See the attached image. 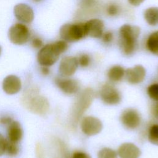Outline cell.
Here are the masks:
<instances>
[{
	"label": "cell",
	"instance_id": "cell-1",
	"mask_svg": "<svg viewBox=\"0 0 158 158\" xmlns=\"http://www.w3.org/2000/svg\"><path fill=\"white\" fill-rule=\"evenodd\" d=\"M22 102L29 111L38 115H45L49 109V103L44 96L40 94L36 86H30L23 93Z\"/></svg>",
	"mask_w": 158,
	"mask_h": 158
},
{
	"label": "cell",
	"instance_id": "cell-2",
	"mask_svg": "<svg viewBox=\"0 0 158 158\" xmlns=\"http://www.w3.org/2000/svg\"><path fill=\"white\" fill-rule=\"evenodd\" d=\"M140 33L141 30L136 25L127 23L120 27L118 30V45L123 54L131 56L135 52Z\"/></svg>",
	"mask_w": 158,
	"mask_h": 158
},
{
	"label": "cell",
	"instance_id": "cell-3",
	"mask_svg": "<svg viewBox=\"0 0 158 158\" xmlns=\"http://www.w3.org/2000/svg\"><path fill=\"white\" fill-rule=\"evenodd\" d=\"M68 49L67 42L62 40L43 46L37 54V61L41 66L50 67Z\"/></svg>",
	"mask_w": 158,
	"mask_h": 158
},
{
	"label": "cell",
	"instance_id": "cell-4",
	"mask_svg": "<svg viewBox=\"0 0 158 158\" xmlns=\"http://www.w3.org/2000/svg\"><path fill=\"white\" fill-rule=\"evenodd\" d=\"M94 96L93 90L89 88L85 89L78 94L72 111V120L75 125L91 105Z\"/></svg>",
	"mask_w": 158,
	"mask_h": 158
},
{
	"label": "cell",
	"instance_id": "cell-5",
	"mask_svg": "<svg viewBox=\"0 0 158 158\" xmlns=\"http://www.w3.org/2000/svg\"><path fill=\"white\" fill-rule=\"evenodd\" d=\"M59 35L67 42L78 41L86 36L85 22L64 24L60 28Z\"/></svg>",
	"mask_w": 158,
	"mask_h": 158
},
{
	"label": "cell",
	"instance_id": "cell-6",
	"mask_svg": "<svg viewBox=\"0 0 158 158\" xmlns=\"http://www.w3.org/2000/svg\"><path fill=\"white\" fill-rule=\"evenodd\" d=\"M10 41L16 45H23L30 39V31L28 27L22 23L14 24L9 30Z\"/></svg>",
	"mask_w": 158,
	"mask_h": 158
},
{
	"label": "cell",
	"instance_id": "cell-7",
	"mask_svg": "<svg viewBox=\"0 0 158 158\" xmlns=\"http://www.w3.org/2000/svg\"><path fill=\"white\" fill-rule=\"evenodd\" d=\"M120 122L129 130H135L141 124V118L138 110L132 108L125 109L120 115Z\"/></svg>",
	"mask_w": 158,
	"mask_h": 158
},
{
	"label": "cell",
	"instance_id": "cell-8",
	"mask_svg": "<svg viewBox=\"0 0 158 158\" xmlns=\"http://www.w3.org/2000/svg\"><path fill=\"white\" fill-rule=\"evenodd\" d=\"M100 98L103 102L108 105H116L122 99L120 91L115 86L108 83L104 85L101 87Z\"/></svg>",
	"mask_w": 158,
	"mask_h": 158
},
{
	"label": "cell",
	"instance_id": "cell-9",
	"mask_svg": "<svg viewBox=\"0 0 158 158\" xmlns=\"http://www.w3.org/2000/svg\"><path fill=\"white\" fill-rule=\"evenodd\" d=\"M81 130L87 136H94L98 134L102 128L101 121L93 116L84 117L81 121Z\"/></svg>",
	"mask_w": 158,
	"mask_h": 158
},
{
	"label": "cell",
	"instance_id": "cell-10",
	"mask_svg": "<svg viewBox=\"0 0 158 158\" xmlns=\"http://www.w3.org/2000/svg\"><path fill=\"white\" fill-rule=\"evenodd\" d=\"M54 82L56 86L67 94H73L80 90V85L79 82L73 78L57 77L54 79Z\"/></svg>",
	"mask_w": 158,
	"mask_h": 158
},
{
	"label": "cell",
	"instance_id": "cell-11",
	"mask_svg": "<svg viewBox=\"0 0 158 158\" xmlns=\"http://www.w3.org/2000/svg\"><path fill=\"white\" fill-rule=\"evenodd\" d=\"M77 58L73 56L64 57L59 65V72L62 77H69L73 75L78 68Z\"/></svg>",
	"mask_w": 158,
	"mask_h": 158
},
{
	"label": "cell",
	"instance_id": "cell-12",
	"mask_svg": "<svg viewBox=\"0 0 158 158\" xmlns=\"http://www.w3.org/2000/svg\"><path fill=\"white\" fill-rule=\"evenodd\" d=\"M14 14L16 19L22 23H30L34 19L32 8L23 3L17 4L14 9Z\"/></svg>",
	"mask_w": 158,
	"mask_h": 158
},
{
	"label": "cell",
	"instance_id": "cell-13",
	"mask_svg": "<svg viewBox=\"0 0 158 158\" xmlns=\"http://www.w3.org/2000/svg\"><path fill=\"white\" fill-rule=\"evenodd\" d=\"M86 36L94 38H99L104 33V25L99 19H91L85 22Z\"/></svg>",
	"mask_w": 158,
	"mask_h": 158
},
{
	"label": "cell",
	"instance_id": "cell-14",
	"mask_svg": "<svg viewBox=\"0 0 158 158\" xmlns=\"http://www.w3.org/2000/svg\"><path fill=\"white\" fill-rule=\"evenodd\" d=\"M3 91L8 94H15L22 89V81L20 78L14 75H9L2 81Z\"/></svg>",
	"mask_w": 158,
	"mask_h": 158
},
{
	"label": "cell",
	"instance_id": "cell-15",
	"mask_svg": "<svg viewBox=\"0 0 158 158\" xmlns=\"http://www.w3.org/2000/svg\"><path fill=\"white\" fill-rule=\"evenodd\" d=\"M126 79L131 84H138L142 82L146 77V70L141 65H136L125 70Z\"/></svg>",
	"mask_w": 158,
	"mask_h": 158
},
{
	"label": "cell",
	"instance_id": "cell-16",
	"mask_svg": "<svg viewBox=\"0 0 158 158\" xmlns=\"http://www.w3.org/2000/svg\"><path fill=\"white\" fill-rule=\"evenodd\" d=\"M117 155L120 158H139L141 156V151L135 144L125 143L119 146Z\"/></svg>",
	"mask_w": 158,
	"mask_h": 158
},
{
	"label": "cell",
	"instance_id": "cell-17",
	"mask_svg": "<svg viewBox=\"0 0 158 158\" xmlns=\"http://www.w3.org/2000/svg\"><path fill=\"white\" fill-rule=\"evenodd\" d=\"M7 136L9 141L18 143L23 137V130L20 123L13 120L7 127Z\"/></svg>",
	"mask_w": 158,
	"mask_h": 158
},
{
	"label": "cell",
	"instance_id": "cell-18",
	"mask_svg": "<svg viewBox=\"0 0 158 158\" xmlns=\"http://www.w3.org/2000/svg\"><path fill=\"white\" fill-rule=\"evenodd\" d=\"M143 17L145 21L151 26L158 25V7H149L144 10Z\"/></svg>",
	"mask_w": 158,
	"mask_h": 158
},
{
	"label": "cell",
	"instance_id": "cell-19",
	"mask_svg": "<svg viewBox=\"0 0 158 158\" xmlns=\"http://www.w3.org/2000/svg\"><path fill=\"white\" fill-rule=\"evenodd\" d=\"M125 75V70L123 67L115 65L111 67L107 72V77L110 81L118 82Z\"/></svg>",
	"mask_w": 158,
	"mask_h": 158
},
{
	"label": "cell",
	"instance_id": "cell-20",
	"mask_svg": "<svg viewBox=\"0 0 158 158\" xmlns=\"http://www.w3.org/2000/svg\"><path fill=\"white\" fill-rule=\"evenodd\" d=\"M145 45L149 52L158 56V30L151 33L148 36Z\"/></svg>",
	"mask_w": 158,
	"mask_h": 158
},
{
	"label": "cell",
	"instance_id": "cell-21",
	"mask_svg": "<svg viewBox=\"0 0 158 158\" xmlns=\"http://www.w3.org/2000/svg\"><path fill=\"white\" fill-rule=\"evenodd\" d=\"M148 138L149 142L158 146V123L150 125L148 131Z\"/></svg>",
	"mask_w": 158,
	"mask_h": 158
},
{
	"label": "cell",
	"instance_id": "cell-22",
	"mask_svg": "<svg viewBox=\"0 0 158 158\" xmlns=\"http://www.w3.org/2000/svg\"><path fill=\"white\" fill-rule=\"evenodd\" d=\"M19 151L20 148L18 143L7 141L6 149V153L7 154V156L10 157H15L19 154Z\"/></svg>",
	"mask_w": 158,
	"mask_h": 158
},
{
	"label": "cell",
	"instance_id": "cell-23",
	"mask_svg": "<svg viewBox=\"0 0 158 158\" xmlns=\"http://www.w3.org/2000/svg\"><path fill=\"white\" fill-rule=\"evenodd\" d=\"M98 158H118V155L114 150L109 148H104L98 152Z\"/></svg>",
	"mask_w": 158,
	"mask_h": 158
},
{
	"label": "cell",
	"instance_id": "cell-24",
	"mask_svg": "<svg viewBox=\"0 0 158 158\" xmlns=\"http://www.w3.org/2000/svg\"><path fill=\"white\" fill-rule=\"evenodd\" d=\"M147 93L151 99L158 101V83H154L149 85L147 88Z\"/></svg>",
	"mask_w": 158,
	"mask_h": 158
},
{
	"label": "cell",
	"instance_id": "cell-25",
	"mask_svg": "<svg viewBox=\"0 0 158 158\" xmlns=\"http://www.w3.org/2000/svg\"><path fill=\"white\" fill-rule=\"evenodd\" d=\"M106 13L108 15L114 17L120 13V7L115 3L112 2L108 4L106 7Z\"/></svg>",
	"mask_w": 158,
	"mask_h": 158
},
{
	"label": "cell",
	"instance_id": "cell-26",
	"mask_svg": "<svg viewBox=\"0 0 158 158\" xmlns=\"http://www.w3.org/2000/svg\"><path fill=\"white\" fill-rule=\"evenodd\" d=\"M77 58L78 65L81 67H87L91 63V57L87 54H81Z\"/></svg>",
	"mask_w": 158,
	"mask_h": 158
},
{
	"label": "cell",
	"instance_id": "cell-27",
	"mask_svg": "<svg viewBox=\"0 0 158 158\" xmlns=\"http://www.w3.org/2000/svg\"><path fill=\"white\" fill-rule=\"evenodd\" d=\"M101 40L102 41L104 44H110L114 39V35L113 33L110 31H107L106 32H104L101 36Z\"/></svg>",
	"mask_w": 158,
	"mask_h": 158
},
{
	"label": "cell",
	"instance_id": "cell-28",
	"mask_svg": "<svg viewBox=\"0 0 158 158\" xmlns=\"http://www.w3.org/2000/svg\"><path fill=\"white\" fill-rule=\"evenodd\" d=\"M31 46L35 49H40L43 46V42L42 40L39 37H34L31 41Z\"/></svg>",
	"mask_w": 158,
	"mask_h": 158
},
{
	"label": "cell",
	"instance_id": "cell-29",
	"mask_svg": "<svg viewBox=\"0 0 158 158\" xmlns=\"http://www.w3.org/2000/svg\"><path fill=\"white\" fill-rule=\"evenodd\" d=\"M7 141L4 136L0 133V156H2L6 152V149Z\"/></svg>",
	"mask_w": 158,
	"mask_h": 158
},
{
	"label": "cell",
	"instance_id": "cell-30",
	"mask_svg": "<svg viewBox=\"0 0 158 158\" xmlns=\"http://www.w3.org/2000/svg\"><path fill=\"white\" fill-rule=\"evenodd\" d=\"M70 158H91V156L83 151H75L74 152Z\"/></svg>",
	"mask_w": 158,
	"mask_h": 158
},
{
	"label": "cell",
	"instance_id": "cell-31",
	"mask_svg": "<svg viewBox=\"0 0 158 158\" xmlns=\"http://www.w3.org/2000/svg\"><path fill=\"white\" fill-rule=\"evenodd\" d=\"M151 113L154 118L158 120V101L154 102L151 107Z\"/></svg>",
	"mask_w": 158,
	"mask_h": 158
},
{
	"label": "cell",
	"instance_id": "cell-32",
	"mask_svg": "<svg viewBox=\"0 0 158 158\" xmlns=\"http://www.w3.org/2000/svg\"><path fill=\"white\" fill-rule=\"evenodd\" d=\"M12 121H13L12 118L8 115H3L0 117V124L2 125L8 126Z\"/></svg>",
	"mask_w": 158,
	"mask_h": 158
},
{
	"label": "cell",
	"instance_id": "cell-33",
	"mask_svg": "<svg viewBox=\"0 0 158 158\" xmlns=\"http://www.w3.org/2000/svg\"><path fill=\"white\" fill-rule=\"evenodd\" d=\"M36 154L37 158H45L43 154V150L42 146L40 144H38L36 146Z\"/></svg>",
	"mask_w": 158,
	"mask_h": 158
},
{
	"label": "cell",
	"instance_id": "cell-34",
	"mask_svg": "<svg viewBox=\"0 0 158 158\" xmlns=\"http://www.w3.org/2000/svg\"><path fill=\"white\" fill-rule=\"evenodd\" d=\"M41 73L43 75L46 76L50 73V69L49 67L47 66H41Z\"/></svg>",
	"mask_w": 158,
	"mask_h": 158
},
{
	"label": "cell",
	"instance_id": "cell-35",
	"mask_svg": "<svg viewBox=\"0 0 158 158\" xmlns=\"http://www.w3.org/2000/svg\"><path fill=\"white\" fill-rule=\"evenodd\" d=\"M129 4L133 6H138L142 4L144 0H128Z\"/></svg>",
	"mask_w": 158,
	"mask_h": 158
},
{
	"label": "cell",
	"instance_id": "cell-36",
	"mask_svg": "<svg viewBox=\"0 0 158 158\" xmlns=\"http://www.w3.org/2000/svg\"><path fill=\"white\" fill-rule=\"evenodd\" d=\"M34 2H40V1H41V0H33Z\"/></svg>",
	"mask_w": 158,
	"mask_h": 158
},
{
	"label": "cell",
	"instance_id": "cell-37",
	"mask_svg": "<svg viewBox=\"0 0 158 158\" xmlns=\"http://www.w3.org/2000/svg\"><path fill=\"white\" fill-rule=\"evenodd\" d=\"M1 51H2V49H1V47L0 46V56H1Z\"/></svg>",
	"mask_w": 158,
	"mask_h": 158
}]
</instances>
